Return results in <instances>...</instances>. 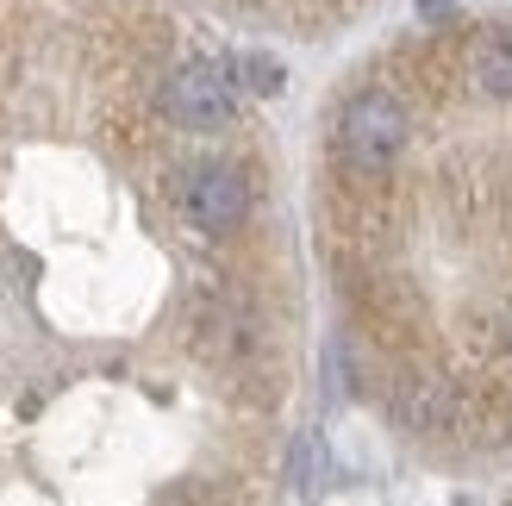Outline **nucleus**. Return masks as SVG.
I'll list each match as a JSON object with an SVG mask.
<instances>
[{
  "label": "nucleus",
  "instance_id": "7",
  "mask_svg": "<svg viewBox=\"0 0 512 506\" xmlns=\"http://www.w3.org/2000/svg\"><path fill=\"white\" fill-rule=\"evenodd\" d=\"M506 338H512V307H506Z\"/></svg>",
  "mask_w": 512,
  "mask_h": 506
},
{
  "label": "nucleus",
  "instance_id": "1",
  "mask_svg": "<svg viewBox=\"0 0 512 506\" xmlns=\"http://www.w3.org/2000/svg\"><path fill=\"white\" fill-rule=\"evenodd\" d=\"M413 138V113L394 88H356L338 113V157L356 175H388Z\"/></svg>",
  "mask_w": 512,
  "mask_h": 506
},
{
  "label": "nucleus",
  "instance_id": "4",
  "mask_svg": "<svg viewBox=\"0 0 512 506\" xmlns=\"http://www.w3.org/2000/svg\"><path fill=\"white\" fill-rule=\"evenodd\" d=\"M469 82H475V94H488V100H512V25H494V32L475 38Z\"/></svg>",
  "mask_w": 512,
  "mask_h": 506
},
{
  "label": "nucleus",
  "instance_id": "5",
  "mask_svg": "<svg viewBox=\"0 0 512 506\" xmlns=\"http://www.w3.org/2000/svg\"><path fill=\"white\" fill-rule=\"evenodd\" d=\"M232 82H244L250 94H281L288 69H281L275 57H263V50H244V57H232Z\"/></svg>",
  "mask_w": 512,
  "mask_h": 506
},
{
  "label": "nucleus",
  "instance_id": "3",
  "mask_svg": "<svg viewBox=\"0 0 512 506\" xmlns=\"http://www.w3.org/2000/svg\"><path fill=\"white\" fill-rule=\"evenodd\" d=\"M250 213V182L232 169V163H200L188 175V219L200 225V232H238Z\"/></svg>",
  "mask_w": 512,
  "mask_h": 506
},
{
  "label": "nucleus",
  "instance_id": "2",
  "mask_svg": "<svg viewBox=\"0 0 512 506\" xmlns=\"http://www.w3.org/2000/svg\"><path fill=\"white\" fill-rule=\"evenodd\" d=\"M163 113L182 125V132H219L232 125L238 113V82H232V63H182L163 82Z\"/></svg>",
  "mask_w": 512,
  "mask_h": 506
},
{
  "label": "nucleus",
  "instance_id": "6",
  "mask_svg": "<svg viewBox=\"0 0 512 506\" xmlns=\"http://www.w3.org/2000/svg\"><path fill=\"white\" fill-rule=\"evenodd\" d=\"M400 413L413 419V425H444L450 419V400H444V388H431V382H419V388H406V400H400Z\"/></svg>",
  "mask_w": 512,
  "mask_h": 506
}]
</instances>
